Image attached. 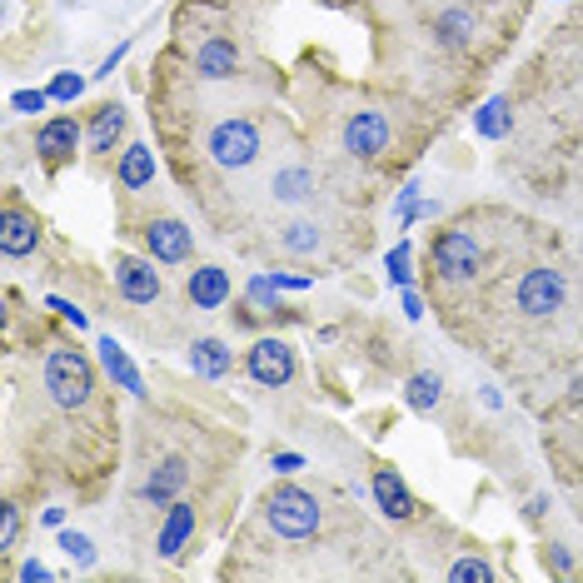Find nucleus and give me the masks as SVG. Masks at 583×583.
Masks as SVG:
<instances>
[{"mask_svg":"<svg viewBox=\"0 0 583 583\" xmlns=\"http://www.w3.org/2000/svg\"><path fill=\"white\" fill-rule=\"evenodd\" d=\"M45 389H51V399L61 404L65 414L85 409V404L95 399V369H91V360H85L75 344H55V350L45 354Z\"/></svg>","mask_w":583,"mask_h":583,"instance_id":"1","label":"nucleus"},{"mask_svg":"<svg viewBox=\"0 0 583 583\" xmlns=\"http://www.w3.org/2000/svg\"><path fill=\"white\" fill-rule=\"evenodd\" d=\"M264 519H270V529L284 533V539H310V533L320 529V499L294 489V483H280V489H270V499H264Z\"/></svg>","mask_w":583,"mask_h":583,"instance_id":"2","label":"nucleus"},{"mask_svg":"<svg viewBox=\"0 0 583 583\" xmlns=\"http://www.w3.org/2000/svg\"><path fill=\"white\" fill-rule=\"evenodd\" d=\"M563 300H569V280H563V270H553V264H539V270H529L519 284H513V304H519L529 320L559 314Z\"/></svg>","mask_w":583,"mask_h":583,"instance_id":"3","label":"nucleus"},{"mask_svg":"<svg viewBox=\"0 0 583 583\" xmlns=\"http://www.w3.org/2000/svg\"><path fill=\"white\" fill-rule=\"evenodd\" d=\"M205 145H210V160L220 165V170H244V165H254V155L264 150L254 121H220Z\"/></svg>","mask_w":583,"mask_h":583,"instance_id":"4","label":"nucleus"},{"mask_svg":"<svg viewBox=\"0 0 583 583\" xmlns=\"http://www.w3.org/2000/svg\"><path fill=\"white\" fill-rule=\"evenodd\" d=\"M429 260L434 270H439V280L459 284V280H473V270H479V240H473L469 230H439L429 244Z\"/></svg>","mask_w":583,"mask_h":583,"instance_id":"5","label":"nucleus"},{"mask_svg":"<svg viewBox=\"0 0 583 583\" xmlns=\"http://www.w3.org/2000/svg\"><path fill=\"white\" fill-rule=\"evenodd\" d=\"M244 369H250L254 384L274 389V384H290L294 379V350L284 340H254L244 350Z\"/></svg>","mask_w":583,"mask_h":583,"instance_id":"6","label":"nucleus"},{"mask_svg":"<svg viewBox=\"0 0 583 583\" xmlns=\"http://www.w3.org/2000/svg\"><path fill=\"white\" fill-rule=\"evenodd\" d=\"M344 150L360 155V160H374V155L389 150V115L384 111H354L344 121Z\"/></svg>","mask_w":583,"mask_h":583,"instance_id":"7","label":"nucleus"},{"mask_svg":"<svg viewBox=\"0 0 583 583\" xmlns=\"http://www.w3.org/2000/svg\"><path fill=\"white\" fill-rule=\"evenodd\" d=\"M115 284L131 304H155L160 300V270L150 260H135V254H121L115 260Z\"/></svg>","mask_w":583,"mask_h":583,"instance_id":"8","label":"nucleus"},{"mask_svg":"<svg viewBox=\"0 0 583 583\" xmlns=\"http://www.w3.org/2000/svg\"><path fill=\"white\" fill-rule=\"evenodd\" d=\"M35 244H41V220L11 200L6 205V220H0V250L11 254V260H21V254H31Z\"/></svg>","mask_w":583,"mask_h":583,"instance_id":"9","label":"nucleus"},{"mask_svg":"<svg viewBox=\"0 0 583 583\" xmlns=\"http://www.w3.org/2000/svg\"><path fill=\"white\" fill-rule=\"evenodd\" d=\"M145 244H150V254L160 264H180V260H190V250H195L190 230H185L180 220H150L145 225Z\"/></svg>","mask_w":583,"mask_h":583,"instance_id":"10","label":"nucleus"},{"mask_svg":"<svg viewBox=\"0 0 583 583\" xmlns=\"http://www.w3.org/2000/svg\"><path fill=\"white\" fill-rule=\"evenodd\" d=\"M75 145H81V125H75L71 115H61V121H45L41 135H35V150H41V160L51 165V170H61V165L71 160Z\"/></svg>","mask_w":583,"mask_h":583,"instance_id":"11","label":"nucleus"},{"mask_svg":"<svg viewBox=\"0 0 583 583\" xmlns=\"http://www.w3.org/2000/svg\"><path fill=\"white\" fill-rule=\"evenodd\" d=\"M190 300L195 310H220L225 300H230V274L220 270V264H200V270H190Z\"/></svg>","mask_w":583,"mask_h":583,"instance_id":"12","label":"nucleus"},{"mask_svg":"<svg viewBox=\"0 0 583 583\" xmlns=\"http://www.w3.org/2000/svg\"><path fill=\"white\" fill-rule=\"evenodd\" d=\"M195 71H200L205 81H230V75L240 71V51H235L230 41H205L200 51H195Z\"/></svg>","mask_w":583,"mask_h":583,"instance_id":"13","label":"nucleus"},{"mask_svg":"<svg viewBox=\"0 0 583 583\" xmlns=\"http://www.w3.org/2000/svg\"><path fill=\"white\" fill-rule=\"evenodd\" d=\"M374 499H379V509L389 513V519H409V513H414L409 489L399 483V473H394V469H374Z\"/></svg>","mask_w":583,"mask_h":583,"instance_id":"14","label":"nucleus"},{"mask_svg":"<svg viewBox=\"0 0 583 583\" xmlns=\"http://www.w3.org/2000/svg\"><path fill=\"white\" fill-rule=\"evenodd\" d=\"M121 135H125V111L115 101L101 105V111H95V121H91V155H111Z\"/></svg>","mask_w":583,"mask_h":583,"instance_id":"15","label":"nucleus"},{"mask_svg":"<svg viewBox=\"0 0 583 583\" xmlns=\"http://www.w3.org/2000/svg\"><path fill=\"white\" fill-rule=\"evenodd\" d=\"M150 180H155V150L150 145H131L121 155V185L125 190H145Z\"/></svg>","mask_w":583,"mask_h":583,"instance_id":"16","label":"nucleus"},{"mask_svg":"<svg viewBox=\"0 0 583 583\" xmlns=\"http://www.w3.org/2000/svg\"><path fill=\"white\" fill-rule=\"evenodd\" d=\"M190 364L200 374H210V379H220V374H230L235 360H230V350H225L220 340H195L190 344Z\"/></svg>","mask_w":583,"mask_h":583,"instance_id":"17","label":"nucleus"},{"mask_svg":"<svg viewBox=\"0 0 583 583\" xmlns=\"http://www.w3.org/2000/svg\"><path fill=\"white\" fill-rule=\"evenodd\" d=\"M274 200H310L314 195V170H304V165H290V170H280L270 180Z\"/></svg>","mask_w":583,"mask_h":583,"instance_id":"18","label":"nucleus"},{"mask_svg":"<svg viewBox=\"0 0 583 583\" xmlns=\"http://www.w3.org/2000/svg\"><path fill=\"white\" fill-rule=\"evenodd\" d=\"M434 35H439L449 51H459V45H469V35H473V15L469 11H444L439 21H434Z\"/></svg>","mask_w":583,"mask_h":583,"instance_id":"19","label":"nucleus"},{"mask_svg":"<svg viewBox=\"0 0 583 583\" xmlns=\"http://www.w3.org/2000/svg\"><path fill=\"white\" fill-rule=\"evenodd\" d=\"M185 483V464L180 459H170V464H160V473H150V483H145V499L150 503H170V493Z\"/></svg>","mask_w":583,"mask_h":583,"instance_id":"20","label":"nucleus"},{"mask_svg":"<svg viewBox=\"0 0 583 583\" xmlns=\"http://www.w3.org/2000/svg\"><path fill=\"white\" fill-rule=\"evenodd\" d=\"M190 529H195V509L190 503H175L170 523H165V533H160V553H180V543L190 539Z\"/></svg>","mask_w":583,"mask_h":583,"instance_id":"21","label":"nucleus"},{"mask_svg":"<svg viewBox=\"0 0 583 583\" xmlns=\"http://www.w3.org/2000/svg\"><path fill=\"white\" fill-rule=\"evenodd\" d=\"M101 354H105V369H111L115 379L125 384V389H131V394H145L140 374H135V364L125 360V350H121V344H115V340H101Z\"/></svg>","mask_w":583,"mask_h":583,"instance_id":"22","label":"nucleus"},{"mask_svg":"<svg viewBox=\"0 0 583 583\" xmlns=\"http://www.w3.org/2000/svg\"><path fill=\"white\" fill-rule=\"evenodd\" d=\"M280 244H284V250H290V254H314V250H320V225H310V220H294V225H284Z\"/></svg>","mask_w":583,"mask_h":583,"instance_id":"23","label":"nucleus"},{"mask_svg":"<svg viewBox=\"0 0 583 583\" xmlns=\"http://www.w3.org/2000/svg\"><path fill=\"white\" fill-rule=\"evenodd\" d=\"M439 394H444L439 374H414V379H409V404H414V409H434Z\"/></svg>","mask_w":583,"mask_h":583,"instance_id":"24","label":"nucleus"},{"mask_svg":"<svg viewBox=\"0 0 583 583\" xmlns=\"http://www.w3.org/2000/svg\"><path fill=\"white\" fill-rule=\"evenodd\" d=\"M15 539H21V513L6 503V509H0V553H11Z\"/></svg>","mask_w":583,"mask_h":583,"instance_id":"25","label":"nucleus"},{"mask_svg":"<svg viewBox=\"0 0 583 583\" xmlns=\"http://www.w3.org/2000/svg\"><path fill=\"white\" fill-rule=\"evenodd\" d=\"M61 549L71 553L75 563H95V543L85 539V533H61Z\"/></svg>","mask_w":583,"mask_h":583,"instance_id":"26","label":"nucleus"},{"mask_svg":"<svg viewBox=\"0 0 583 583\" xmlns=\"http://www.w3.org/2000/svg\"><path fill=\"white\" fill-rule=\"evenodd\" d=\"M45 101H51V91H15L11 95V105L21 115H35V111H45Z\"/></svg>","mask_w":583,"mask_h":583,"instance_id":"27","label":"nucleus"},{"mask_svg":"<svg viewBox=\"0 0 583 583\" xmlns=\"http://www.w3.org/2000/svg\"><path fill=\"white\" fill-rule=\"evenodd\" d=\"M81 91H85L81 75H55V81H51V101H75Z\"/></svg>","mask_w":583,"mask_h":583,"instance_id":"28","label":"nucleus"},{"mask_svg":"<svg viewBox=\"0 0 583 583\" xmlns=\"http://www.w3.org/2000/svg\"><path fill=\"white\" fill-rule=\"evenodd\" d=\"M449 579H493V569L483 559H464V563H454L449 569Z\"/></svg>","mask_w":583,"mask_h":583,"instance_id":"29","label":"nucleus"},{"mask_svg":"<svg viewBox=\"0 0 583 583\" xmlns=\"http://www.w3.org/2000/svg\"><path fill=\"white\" fill-rule=\"evenodd\" d=\"M51 310H61V314H65V320H71V324H75V330H85V314H81V310H75V304H65V300H51Z\"/></svg>","mask_w":583,"mask_h":583,"instance_id":"30","label":"nucleus"},{"mask_svg":"<svg viewBox=\"0 0 583 583\" xmlns=\"http://www.w3.org/2000/svg\"><path fill=\"white\" fill-rule=\"evenodd\" d=\"M274 469H280V473H294V469H300V454H280V459H274Z\"/></svg>","mask_w":583,"mask_h":583,"instance_id":"31","label":"nucleus"}]
</instances>
